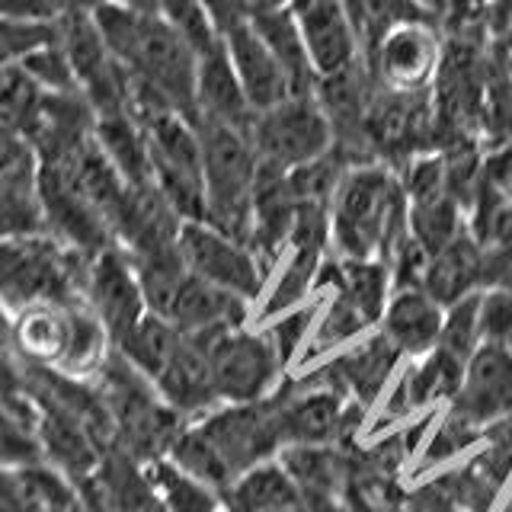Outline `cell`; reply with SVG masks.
Returning a JSON list of instances; mask_svg holds the SVG:
<instances>
[{
	"label": "cell",
	"mask_w": 512,
	"mask_h": 512,
	"mask_svg": "<svg viewBox=\"0 0 512 512\" xmlns=\"http://www.w3.org/2000/svg\"><path fill=\"white\" fill-rule=\"evenodd\" d=\"M74 308L39 304V308H26L20 314V320L13 324L10 340L16 343L20 356L29 365L61 368L64 352H68V340H71V311Z\"/></svg>",
	"instance_id": "28"
},
{
	"label": "cell",
	"mask_w": 512,
	"mask_h": 512,
	"mask_svg": "<svg viewBox=\"0 0 512 512\" xmlns=\"http://www.w3.org/2000/svg\"><path fill=\"white\" fill-rule=\"evenodd\" d=\"M320 253L324 250H311V247H292V260H288L282 279L276 285V292H272L266 311L269 314H279V311H288L292 304L308 292L311 282H317V272H320Z\"/></svg>",
	"instance_id": "42"
},
{
	"label": "cell",
	"mask_w": 512,
	"mask_h": 512,
	"mask_svg": "<svg viewBox=\"0 0 512 512\" xmlns=\"http://www.w3.org/2000/svg\"><path fill=\"white\" fill-rule=\"evenodd\" d=\"M183 343V333L176 330L164 317H144L141 324L119 343V352L132 362L144 378H154L164 372L167 362L176 356V349Z\"/></svg>",
	"instance_id": "36"
},
{
	"label": "cell",
	"mask_w": 512,
	"mask_h": 512,
	"mask_svg": "<svg viewBox=\"0 0 512 512\" xmlns=\"http://www.w3.org/2000/svg\"><path fill=\"white\" fill-rule=\"evenodd\" d=\"M336 285V295H346L368 317V324L384 314L388 298V266L372 260H343L324 263L317 272V285Z\"/></svg>",
	"instance_id": "33"
},
{
	"label": "cell",
	"mask_w": 512,
	"mask_h": 512,
	"mask_svg": "<svg viewBox=\"0 0 512 512\" xmlns=\"http://www.w3.org/2000/svg\"><path fill=\"white\" fill-rule=\"evenodd\" d=\"M445 36L439 23H410L394 29L365 58L368 74L388 93H429L442 68Z\"/></svg>",
	"instance_id": "9"
},
{
	"label": "cell",
	"mask_w": 512,
	"mask_h": 512,
	"mask_svg": "<svg viewBox=\"0 0 512 512\" xmlns=\"http://www.w3.org/2000/svg\"><path fill=\"white\" fill-rule=\"evenodd\" d=\"M314 324V308H304V311H295L282 317L276 327L269 330V343L276 346V356L279 362H288L292 359V352L298 349L301 340H308V330Z\"/></svg>",
	"instance_id": "47"
},
{
	"label": "cell",
	"mask_w": 512,
	"mask_h": 512,
	"mask_svg": "<svg viewBox=\"0 0 512 512\" xmlns=\"http://www.w3.org/2000/svg\"><path fill=\"white\" fill-rule=\"evenodd\" d=\"M45 103V90L26 74L23 64L0 68V132L29 141Z\"/></svg>",
	"instance_id": "35"
},
{
	"label": "cell",
	"mask_w": 512,
	"mask_h": 512,
	"mask_svg": "<svg viewBox=\"0 0 512 512\" xmlns=\"http://www.w3.org/2000/svg\"><path fill=\"white\" fill-rule=\"evenodd\" d=\"M87 298L106 333L116 346L144 320V292L132 260H125L119 250H103L93 256L87 276Z\"/></svg>",
	"instance_id": "15"
},
{
	"label": "cell",
	"mask_w": 512,
	"mask_h": 512,
	"mask_svg": "<svg viewBox=\"0 0 512 512\" xmlns=\"http://www.w3.org/2000/svg\"><path fill=\"white\" fill-rule=\"evenodd\" d=\"M464 372H468V362L452 356V352L436 349L432 356L413 368V372L404 378V384L394 391V400L384 410V416H404L416 407H426L432 400H442V397H458L461 384H464Z\"/></svg>",
	"instance_id": "29"
},
{
	"label": "cell",
	"mask_w": 512,
	"mask_h": 512,
	"mask_svg": "<svg viewBox=\"0 0 512 512\" xmlns=\"http://www.w3.org/2000/svg\"><path fill=\"white\" fill-rule=\"evenodd\" d=\"M288 7L295 13L298 32L320 80L340 77L365 61L346 0H288Z\"/></svg>",
	"instance_id": "12"
},
{
	"label": "cell",
	"mask_w": 512,
	"mask_h": 512,
	"mask_svg": "<svg viewBox=\"0 0 512 512\" xmlns=\"http://www.w3.org/2000/svg\"><path fill=\"white\" fill-rule=\"evenodd\" d=\"M96 375H100V394L116 429V445L135 461H160V455L170 452L173 442L183 436L180 413L160 404L144 375L122 352L106 356Z\"/></svg>",
	"instance_id": "5"
},
{
	"label": "cell",
	"mask_w": 512,
	"mask_h": 512,
	"mask_svg": "<svg viewBox=\"0 0 512 512\" xmlns=\"http://www.w3.org/2000/svg\"><path fill=\"white\" fill-rule=\"evenodd\" d=\"M45 234V215L39 199V160L26 154L0 176V240Z\"/></svg>",
	"instance_id": "26"
},
{
	"label": "cell",
	"mask_w": 512,
	"mask_h": 512,
	"mask_svg": "<svg viewBox=\"0 0 512 512\" xmlns=\"http://www.w3.org/2000/svg\"><path fill=\"white\" fill-rule=\"evenodd\" d=\"M477 340H480V295H468L448 308L439 333V349L471 362V356L480 349Z\"/></svg>",
	"instance_id": "41"
},
{
	"label": "cell",
	"mask_w": 512,
	"mask_h": 512,
	"mask_svg": "<svg viewBox=\"0 0 512 512\" xmlns=\"http://www.w3.org/2000/svg\"><path fill=\"white\" fill-rule=\"evenodd\" d=\"M196 436L212 452L228 487L276 452L282 439V394L237 404L196 426Z\"/></svg>",
	"instance_id": "7"
},
{
	"label": "cell",
	"mask_w": 512,
	"mask_h": 512,
	"mask_svg": "<svg viewBox=\"0 0 512 512\" xmlns=\"http://www.w3.org/2000/svg\"><path fill=\"white\" fill-rule=\"evenodd\" d=\"M221 42H224V52H228L231 68L240 80V87H244V96L256 116L282 106L285 100H292L295 96L292 80H288L279 58L272 55V48L263 42V36L253 29L250 20L234 26L231 32H224Z\"/></svg>",
	"instance_id": "18"
},
{
	"label": "cell",
	"mask_w": 512,
	"mask_h": 512,
	"mask_svg": "<svg viewBox=\"0 0 512 512\" xmlns=\"http://www.w3.org/2000/svg\"><path fill=\"white\" fill-rule=\"evenodd\" d=\"M36 436L42 452L58 464L61 471H68L74 480L90 477L103 461V442L93 436V432L74 420L68 413L58 410H39V423H36Z\"/></svg>",
	"instance_id": "25"
},
{
	"label": "cell",
	"mask_w": 512,
	"mask_h": 512,
	"mask_svg": "<svg viewBox=\"0 0 512 512\" xmlns=\"http://www.w3.org/2000/svg\"><path fill=\"white\" fill-rule=\"evenodd\" d=\"M208 365H212L218 397H228L234 404H253V400H263L282 362L269 336L234 330L208 346Z\"/></svg>",
	"instance_id": "13"
},
{
	"label": "cell",
	"mask_w": 512,
	"mask_h": 512,
	"mask_svg": "<svg viewBox=\"0 0 512 512\" xmlns=\"http://www.w3.org/2000/svg\"><path fill=\"white\" fill-rule=\"evenodd\" d=\"M157 16L180 32V36L196 48L199 58L221 45V32L215 29L212 16L202 7V0H157Z\"/></svg>",
	"instance_id": "39"
},
{
	"label": "cell",
	"mask_w": 512,
	"mask_h": 512,
	"mask_svg": "<svg viewBox=\"0 0 512 512\" xmlns=\"http://www.w3.org/2000/svg\"><path fill=\"white\" fill-rule=\"evenodd\" d=\"M442 314L423 288H404L384 311V336L400 352H426L439 343Z\"/></svg>",
	"instance_id": "31"
},
{
	"label": "cell",
	"mask_w": 512,
	"mask_h": 512,
	"mask_svg": "<svg viewBox=\"0 0 512 512\" xmlns=\"http://www.w3.org/2000/svg\"><path fill=\"white\" fill-rule=\"evenodd\" d=\"M32 148L23 141V138H13V135H4L0 132V176H4L16 160H23Z\"/></svg>",
	"instance_id": "50"
},
{
	"label": "cell",
	"mask_w": 512,
	"mask_h": 512,
	"mask_svg": "<svg viewBox=\"0 0 512 512\" xmlns=\"http://www.w3.org/2000/svg\"><path fill=\"white\" fill-rule=\"evenodd\" d=\"M23 68L45 93H74V90H80L74 68H71V58L61 48V39L52 42V45H42L39 52H32L23 61Z\"/></svg>",
	"instance_id": "43"
},
{
	"label": "cell",
	"mask_w": 512,
	"mask_h": 512,
	"mask_svg": "<svg viewBox=\"0 0 512 512\" xmlns=\"http://www.w3.org/2000/svg\"><path fill=\"white\" fill-rule=\"evenodd\" d=\"M282 468L298 487L308 512H343L356 455L343 445H288Z\"/></svg>",
	"instance_id": "17"
},
{
	"label": "cell",
	"mask_w": 512,
	"mask_h": 512,
	"mask_svg": "<svg viewBox=\"0 0 512 512\" xmlns=\"http://www.w3.org/2000/svg\"><path fill=\"white\" fill-rule=\"evenodd\" d=\"M148 477L157 487L167 512H215L218 509V500L212 496V490H208L205 484H199L196 477L183 474L176 464L154 461Z\"/></svg>",
	"instance_id": "38"
},
{
	"label": "cell",
	"mask_w": 512,
	"mask_h": 512,
	"mask_svg": "<svg viewBox=\"0 0 512 512\" xmlns=\"http://www.w3.org/2000/svg\"><path fill=\"white\" fill-rule=\"evenodd\" d=\"M404 183L381 160L349 167L330 202V234L346 260H372V253L391 256L407 237Z\"/></svg>",
	"instance_id": "2"
},
{
	"label": "cell",
	"mask_w": 512,
	"mask_h": 512,
	"mask_svg": "<svg viewBox=\"0 0 512 512\" xmlns=\"http://www.w3.org/2000/svg\"><path fill=\"white\" fill-rule=\"evenodd\" d=\"M77 490V503L87 512H167L151 477L119 445L106 448L100 468L77 480Z\"/></svg>",
	"instance_id": "14"
},
{
	"label": "cell",
	"mask_w": 512,
	"mask_h": 512,
	"mask_svg": "<svg viewBox=\"0 0 512 512\" xmlns=\"http://www.w3.org/2000/svg\"><path fill=\"white\" fill-rule=\"evenodd\" d=\"M93 138L103 148V154L112 160V167L122 173V180L128 186H132V189H148V186H154L148 138H144V125L132 116V112L96 119Z\"/></svg>",
	"instance_id": "30"
},
{
	"label": "cell",
	"mask_w": 512,
	"mask_h": 512,
	"mask_svg": "<svg viewBox=\"0 0 512 512\" xmlns=\"http://www.w3.org/2000/svg\"><path fill=\"white\" fill-rule=\"evenodd\" d=\"M61 39V20L58 23H23L0 16V68L23 64L32 52L42 45H52Z\"/></svg>",
	"instance_id": "40"
},
{
	"label": "cell",
	"mask_w": 512,
	"mask_h": 512,
	"mask_svg": "<svg viewBox=\"0 0 512 512\" xmlns=\"http://www.w3.org/2000/svg\"><path fill=\"white\" fill-rule=\"evenodd\" d=\"M141 125L148 138L154 189L180 221H205V170L196 125L180 112H160Z\"/></svg>",
	"instance_id": "6"
},
{
	"label": "cell",
	"mask_w": 512,
	"mask_h": 512,
	"mask_svg": "<svg viewBox=\"0 0 512 512\" xmlns=\"http://www.w3.org/2000/svg\"><path fill=\"white\" fill-rule=\"evenodd\" d=\"M346 10H349L352 26H356L365 58L375 52L381 39H388L400 26L436 23L420 4H413V0H346Z\"/></svg>",
	"instance_id": "34"
},
{
	"label": "cell",
	"mask_w": 512,
	"mask_h": 512,
	"mask_svg": "<svg viewBox=\"0 0 512 512\" xmlns=\"http://www.w3.org/2000/svg\"><path fill=\"white\" fill-rule=\"evenodd\" d=\"M39 199L45 215V231L64 247L84 256H100L109 250V224L96 212V205L77 189L74 176L64 167L39 164Z\"/></svg>",
	"instance_id": "11"
},
{
	"label": "cell",
	"mask_w": 512,
	"mask_h": 512,
	"mask_svg": "<svg viewBox=\"0 0 512 512\" xmlns=\"http://www.w3.org/2000/svg\"><path fill=\"white\" fill-rule=\"evenodd\" d=\"M250 141L260 164L292 173L333 151V128L317 96H292L253 119Z\"/></svg>",
	"instance_id": "8"
},
{
	"label": "cell",
	"mask_w": 512,
	"mask_h": 512,
	"mask_svg": "<svg viewBox=\"0 0 512 512\" xmlns=\"http://www.w3.org/2000/svg\"><path fill=\"white\" fill-rule=\"evenodd\" d=\"M196 119L221 122L240 128L250 135V125L256 112L250 109L244 87L231 68V58L224 52V42L199 58V77H196ZM192 119V122H196Z\"/></svg>",
	"instance_id": "21"
},
{
	"label": "cell",
	"mask_w": 512,
	"mask_h": 512,
	"mask_svg": "<svg viewBox=\"0 0 512 512\" xmlns=\"http://www.w3.org/2000/svg\"><path fill=\"white\" fill-rule=\"evenodd\" d=\"M244 298L224 292L218 285H208L199 276L186 272V279L176 285L167 308L157 317L170 320L183 336H202V340H218L224 333H234L244 324Z\"/></svg>",
	"instance_id": "19"
},
{
	"label": "cell",
	"mask_w": 512,
	"mask_h": 512,
	"mask_svg": "<svg viewBox=\"0 0 512 512\" xmlns=\"http://www.w3.org/2000/svg\"><path fill=\"white\" fill-rule=\"evenodd\" d=\"M480 426H474V423H468L464 416H458V413H452L448 410V416L442 420V426H439V432L436 436L429 439V445H426V455H423V464H439V461H448L452 455H458V452H464L471 442H477V436H480Z\"/></svg>",
	"instance_id": "45"
},
{
	"label": "cell",
	"mask_w": 512,
	"mask_h": 512,
	"mask_svg": "<svg viewBox=\"0 0 512 512\" xmlns=\"http://www.w3.org/2000/svg\"><path fill=\"white\" fill-rule=\"evenodd\" d=\"M413 4H420L432 20L442 23V16H445V0H413Z\"/></svg>",
	"instance_id": "52"
},
{
	"label": "cell",
	"mask_w": 512,
	"mask_h": 512,
	"mask_svg": "<svg viewBox=\"0 0 512 512\" xmlns=\"http://www.w3.org/2000/svg\"><path fill=\"white\" fill-rule=\"evenodd\" d=\"M74 512H87V509H80V506H77V509H74Z\"/></svg>",
	"instance_id": "54"
},
{
	"label": "cell",
	"mask_w": 512,
	"mask_h": 512,
	"mask_svg": "<svg viewBox=\"0 0 512 512\" xmlns=\"http://www.w3.org/2000/svg\"><path fill=\"white\" fill-rule=\"evenodd\" d=\"M202 144L205 170V224L250 244L253 228V186L260 173V157L247 132L221 122H192Z\"/></svg>",
	"instance_id": "3"
},
{
	"label": "cell",
	"mask_w": 512,
	"mask_h": 512,
	"mask_svg": "<svg viewBox=\"0 0 512 512\" xmlns=\"http://www.w3.org/2000/svg\"><path fill=\"white\" fill-rule=\"evenodd\" d=\"M496 4V0H445V16L442 23L452 32H464V29H480L487 10Z\"/></svg>",
	"instance_id": "49"
},
{
	"label": "cell",
	"mask_w": 512,
	"mask_h": 512,
	"mask_svg": "<svg viewBox=\"0 0 512 512\" xmlns=\"http://www.w3.org/2000/svg\"><path fill=\"white\" fill-rule=\"evenodd\" d=\"M477 285H484V250L468 234H461L452 247L432 256L423 276V292L445 308L468 298Z\"/></svg>",
	"instance_id": "27"
},
{
	"label": "cell",
	"mask_w": 512,
	"mask_h": 512,
	"mask_svg": "<svg viewBox=\"0 0 512 512\" xmlns=\"http://www.w3.org/2000/svg\"><path fill=\"white\" fill-rule=\"evenodd\" d=\"M452 413L464 416L474 426H496L512 416V349L496 343H480L471 356L468 372L458 397L452 400Z\"/></svg>",
	"instance_id": "16"
},
{
	"label": "cell",
	"mask_w": 512,
	"mask_h": 512,
	"mask_svg": "<svg viewBox=\"0 0 512 512\" xmlns=\"http://www.w3.org/2000/svg\"><path fill=\"white\" fill-rule=\"evenodd\" d=\"M407 224H410V237L429 253V260L432 256H439L445 247H452L455 240L464 234L461 205L452 196H439V199H429V202L407 205Z\"/></svg>",
	"instance_id": "37"
},
{
	"label": "cell",
	"mask_w": 512,
	"mask_h": 512,
	"mask_svg": "<svg viewBox=\"0 0 512 512\" xmlns=\"http://www.w3.org/2000/svg\"><path fill=\"white\" fill-rule=\"evenodd\" d=\"M368 327V317L352 304L346 295H336V301L330 304V311L324 314V320H320V330L314 336V346H311V356L314 352H324L330 349L333 343L340 340H349V336H356Z\"/></svg>",
	"instance_id": "44"
},
{
	"label": "cell",
	"mask_w": 512,
	"mask_h": 512,
	"mask_svg": "<svg viewBox=\"0 0 512 512\" xmlns=\"http://www.w3.org/2000/svg\"><path fill=\"white\" fill-rule=\"evenodd\" d=\"M503 512H512V500H509V506H506V509H503Z\"/></svg>",
	"instance_id": "53"
},
{
	"label": "cell",
	"mask_w": 512,
	"mask_h": 512,
	"mask_svg": "<svg viewBox=\"0 0 512 512\" xmlns=\"http://www.w3.org/2000/svg\"><path fill=\"white\" fill-rule=\"evenodd\" d=\"M404 356L388 336H372L365 346L346 352L327 368H320L317 375L308 378V388H327L340 394H356V404H372V400L384 391L397 359Z\"/></svg>",
	"instance_id": "20"
},
{
	"label": "cell",
	"mask_w": 512,
	"mask_h": 512,
	"mask_svg": "<svg viewBox=\"0 0 512 512\" xmlns=\"http://www.w3.org/2000/svg\"><path fill=\"white\" fill-rule=\"evenodd\" d=\"M250 23L263 36V42L272 48V55L279 58L288 80H292L295 96H317L320 77H317L314 64L308 58V48H304V39L298 32L292 7H288V4L256 7L253 16H250Z\"/></svg>",
	"instance_id": "24"
},
{
	"label": "cell",
	"mask_w": 512,
	"mask_h": 512,
	"mask_svg": "<svg viewBox=\"0 0 512 512\" xmlns=\"http://www.w3.org/2000/svg\"><path fill=\"white\" fill-rule=\"evenodd\" d=\"M180 253L192 276L208 285H218L224 292L240 298H256L263 285L260 260L240 240L215 231L205 221H183L180 228Z\"/></svg>",
	"instance_id": "10"
},
{
	"label": "cell",
	"mask_w": 512,
	"mask_h": 512,
	"mask_svg": "<svg viewBox=\"0 0 512 512\" xmlns=\"http://www.w3.org/2000/svg\"><path fill=\"white\" fill-rule=\"evenodd\" d=\"M480 336L484 343L512 349V288H493L480 298Z\"/></svg>",
	"instance_id": "46"
},
{
	"label": "cell",
	"mask_w": 512,
	"mask_h": 512,
	"mask_svg": "<svg viewBox=\"0 0 512 512\" xmlns=\"http://www.w3.org/2000/svg\"><path fill=\"white\" fill-rule=\"evenodd\" d=\"M493 442H500L503 448H509V452H512V416H506V420L503 423H496L493 426V436H490Z\"/></svg>",
	"instance_id": "51"
},
{
	"label": "cell",
	"mask_w": 512,
	"mask_h": 512,
	"mask_svg": "<svg viewBox=\"0 0 512 512\" xmlns=\"http://www.w3.org/2000/svg\"><path fill=\"white\" fill-rule=\"evenodd\" d=\"M90 263L52 234L0 240V301L20 311L39 304L74 308L80 288L87 292Z\"/></svg>",
	"instance_id": "4"
},
{
	"label": "cell",
	"mask_w": 512,
	"mask_h": 512,
	"mask_svg": "<svg viewBox=\"0 0 512 512\" xmlns=\"http://www.w3.org/2000/svg\"><path fill=\"white\" fill-rule=\"evenodd\" d=\"M93 23L128 77L160 93L189 122L196 119L199 55L180 32L157 13H138L119 0L96 7Z\"/></svg>",
	"instance_id": "1"
},
{
	"label": "cell",
	"mask_w": 512,
	"mask_h": 512,
	"mask_svg": "<svg viewBox=\"0 0 512 512\" xmlns=\"http://www.w3.org/2000/svg\"><path fill=\"white\" fill-rule=\"evenodd\" d=\"M68 13V0H0V16L23 23H58Z\"/></svg>",
	"instance_id": "48"
},
{
	"label": "cell",
	"mask_w": 512,
	"mask_h": 512,
	"mask_svg": "<svg viewBox=\"0 0 512 512\" xmlns=\"http://www.w3.org/2000/svg\"><path fill=\"white\" fill-rule=\"evenodd\" d=\"M343 394L327 388H285L282 391V439L292 445L340 442Z\"/></svg>",
	"instance_id": "23"
},
{
	"label": "cell",
	"mask_w": 512,
	"mask_h": 512,
	"mask_svg": "<svg viewBox=\"0 0 512 512\" xmlns=\"http://www.w3.org/2000/svg\"><path fill=\"white\" fill-rule=\"evenodd\" d=\"M228 512H308L292 477L279 464H260L224 490Z\"/></svg>",
	"instance_id": "32"
},
{
	"label": "cell",
	"mask_w": 512,
	"mask_h": 512,
	"mask_svg": "<svg viewBox=\"0 0 512 512\" xmlns=\"http://www.w3.org/2000/svg\"><path fill=\"white\" fill-rule=\"evenodd\" d=\"M215 340H202V336H183L176 356L167 362L164 372L157 375V388L164 404L176 413H199L208 410L218 400L212 365H208V346Z\"/></svg>",
	"instance_id": "22"
}]
</instances>
